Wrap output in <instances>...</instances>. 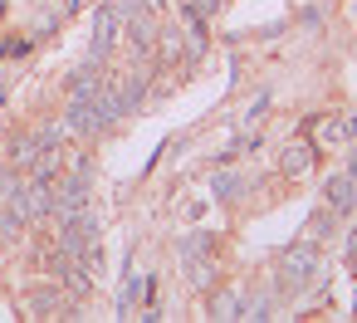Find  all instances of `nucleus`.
<instances>
[{"mask_svg": "<svg viewBox=\"0 0 357 323\" xmlns=\"http://www.w3.org/2000/svg\"><path fill=\"white\" fill-rule=\"evenodd\" d=\"M284 172H289V176L308 172V147H289V152H284Z\"/></svg>", "mask_w": 357, "mask_h": 323, "instance_id": "3", "label": "nucleus"}, {"mask_svg": "<svg viewBox=\"0 0 357 323\" xmlns=\"http://www.w3.org/2000/svg\"><path fill=\"white\" fill-rule=\"evenodd\" d=\"M347 176H352V186H357V157H352V172H347Z\"/></svg>", "mask_w": 357, "mask_h": 323, "instance_id": "4", "label": "nucleus"}, {"mask_svg": "<svg viewBox=\"0 0 357 323\" xmlns=\"http://www.w3.org/2000/svg\"><path fill=\"white\" fill-rule=\"evenodd\" d=\"M313 269H318V250H313V240H298V245L284 255V264H279L284 289H303V284L313 279Z\"/></svg>", "mask_w": 357, "mask_h": 323, "instance_id": "1", "label": "nucleus"}, {"mask_svg": "<svg viewBox=\"0 0 357 323\" xmlns=\"http://www.w3.org/2000/svg\"><path fill=\"white\" fill-rule=\"evenodd\" d=\"M352 196H357V186H352V176H337V181H328V206H352Z\"/></svg>", "mask_w": 357, "mask_h": 323, "instance_id": "2", "label": "nucleus"}, {"mask_svg": "<svg viewBox=\"0 0 357 323\" xmlns=\"http://www.w3.org/2000/svg\"><path fill=\"white\" fill-rule=\"evenodd\" d=\"M352 269H357V235H352Z\"/></svg>", "mask_w": 357, "mask_h": 323, "instance_id": "5", "label": "nucleus"}]
</instances>
